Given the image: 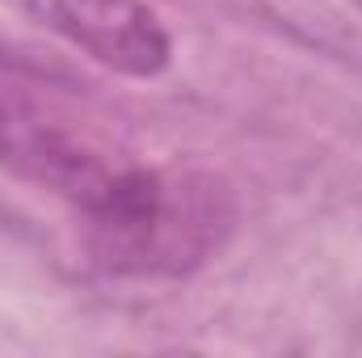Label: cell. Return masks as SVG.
Here are the masks:
<instances>
[{"instance_id":"obj_3","label":"cell","mask_w":362,"mask_h":358,"mask_svg":"<svg viewBox=\"0 0 362 358\" xmlns=\"http://www.w3.org/2000/svg\"><path fill=\"white\" fill-rule=\"evenodd\" d=\"M25 13L101 68L152 81L173 64V38L144 0H21Z\"/></svg>"},{"instance_id":"obj_1","label":"cell","mask_w":362,"mask_h":358,"mask_svg":"<svg viewBox=\"0 0 362 358\" xmlns=\"http://www.w3.org/2000/svg\"><path fill=\"white\" fill-rule=\"evenodd\" d=\"M93 262L122 278H181L206 266L236 228V194L219 173L135 165L76 207Z\"/></svg>"},{"instance_id":"obj_2","label":"cell","mask_w":362,"mask_h":358,"mask_svg":"<svg viewBox=\"0 0 362 358\" xmlns=\"http://www.w3.org/2000/svg\"><path fill=\"white\" fill-rule=\"evenodd\" d=\"M127 161L105 144V135L55 101L51 93L0 76V169L51 190L76 207L114 178Z\"/></svg>"}]
</instances>
